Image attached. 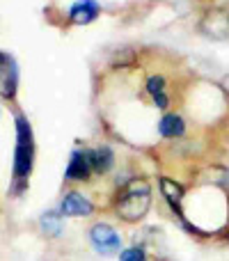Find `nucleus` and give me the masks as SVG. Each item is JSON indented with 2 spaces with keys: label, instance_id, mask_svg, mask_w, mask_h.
<instances>
[{
  "label": "nucleus",
  "instance_id": "nucleus-1",
  "mask_svg": "<svg viewBox=\"0 0 229 261\" xmlns=\"http://www.w3.org/2000/svg\"><path fill=\"white\" fill-rule=\"evenodd\" d=\"M151 204V188L144 179H133L121 188L119 199H117V213L126 222H138L144 218Z\"/></svg>",
  "mask_w": 229,
  "mask_h": 261
},
{
  "label": "nucleus",
  "instance_id": "nucleus-2",
  "mask_svg": "<svg viewBox=\"0 0 229 261\" xmlns=\"http://www.w3.org/2000/svg\"><path fill=\"white\" fill-rule=\"evenodd\" d=\"M35 161V138L32 126L23 115H16V149H14V176L26 179Z\"/></svg>",
  "mask_w": 229,
  "mask_h": 261
},
{
  "label": "nucleus",
  "instance_id": "nucleus-3",
  "mask_svg": "<svg viewBox=\"0 0 229 261\" xmlns=\"http://www.w3.org/2000/svg\"><path fill=\"white\" fill-rule=\"evenodd\" d=\"M18 90V67L14 55L0 50V96L14 99Z\"/></svg>",
  "mask_w": 229,
  "mask_h": 261
},
{
  "label": "nucleus",
  "instance_id": "nucleus-4",
  "mask_svg": "<svg viewBox=\"0 0 229 261\" xmlns=\"http://www.w3.org/2000/svg\"><path fill=\"white\" fill-rule=\"evenodd\" d=\"M90 239H92V245L96 248V252L104 254V257H110V254H117L121 248V241H119V234L108 225H96L92 227L90 231Z\"/></svg>",
  "mask_w": 229,
  "mask_h": 261
},
{
  "label": "nucleus",
  "instance_id": "nucleus-5",
  "mask_svg": "<svg viewBox=\"0 0 229 261\" xmlns=\"http://www.w3.org/2000/svg\"><path fill=\"white\" fill-rule=\"evenodd\" d=\"M60 213L62 216H71V218H81V216H92L94 206L87 197H83L81 193H69L67 197L60 204Z\"/></svg>",
  "mask_w": 229,
  "mask_h": 261
},
{
  "label": "nucleus",
  "instance_id": "nucleus-6",
  "mask_svg": "<svg viewBox=\"0 0 229 261\" xmlns=\"http://www.w3.org/2000/svg\"><path fill=\"white\" fill-rule=\"evenodd\" d=\"M92 172V151H76L67 165V179L85 181Z\"/></svg>",
  "mask_w": 229,
  "mask_h": 261
},
{
  "label": "nucleus",
  "instance_id": "nucleus-7",
  "mask_svg": "<svg viewBox=\"0 0 229 261\" xmlns=\"http://www.w3.org/2000/svg\"><path fill=\"white\" fill-rule=\"evenodd\" d=\"M99 16V5L94 0H76V3L69 7V18L76 25H87L94 18Z\"/></svg>",
  "mask_w": 229,
  "mask_h": 261
},
{
  "label": "nucleus",
  "instance_id": "nucleus-8",
  "mask_svg": "<svg viewBox=\"0 0 229 261\" xmlns=\"http://www.w3.org/2000/svg\"><path fill=\"white\" fill-rule=\"evenodd\" d=\"M158 130H161L163 138H179V135H184V119L176 117V115H165V117L158 122Z\"/></svg>",
  "mask_w": 229,
  "mask_h": 261
},
{
  "label": "nucleus",
  "instance_id": "nucleus-9",
  "mask_svg": "<svg viewBox=\"0 0 229 261\" xmlns=\"http://www.w3.org/2000/svg\"><path fill=\"white\" fill-rule=\"evenodd\" d=\"M113 163H115V156L108 147H99L92 151V170L99 172V174H106L113 167Z\"/></svg>",
  "mask_w": 229,
  "mask_h": 261
},
{
  "label": "nucleus",
  "instance_id": "nucleus-10",
  "mask_svg": "<svg viewBox=\"0 0 229 261\" xmlns=\"http://www.w3.org/2000/svg\"><path fill=\"white\" fill-rule=\"evenodd\" d=\"M39 222H41L44 234H48V236H58L62 231V213L60 211H46Z\"/></svg>",
  "mask_w": 229,
  "mask_h": 261
},
{
  "label": "nucleus",
  "instance_id": "nucleus-11",
  "mask_svg": "<svg viewBox=\"0 0 229 261\" xmlns=\"http://www.w3.org/2000/svg\"><path fill=\"white\" fill-rule=\"evenodd\" d=\"M161 190L172 206H179L181 197H184V188H181L179 184H174V181H170V179H161Z\"/></svg>",
  "mask_w": 229,
  "mask_h": 261
},
{
  "label": "nucleus",
  "instance_id": "nucleus-12",
  "mask_svg": "<svg viewBox=\"0 0 229 261\" xmlns=\"http://www.w3.org/2000/svg\"><path fill=\"white\" fill-rule=\"evenodd\" d=\"M119 261H147V254H144L142 248H129V250H121Z\"/></svg>",
  "mask_w": 229,
  "mask_h": 261
},
{
  "label": "nucleus",
  "instance_id": "nucleus-13",
  "mask_svg": "<svg viewBox=\"0 0 229 261\" xmlns=\"http://www.w3.org/2000/svg\"><path fill=\"white\" fill-rule=\"evenodd\" d=\"M147 90H149V94H151V96L163 94V90H165V78H163V76H151L147 81Z\"/></svg>",
  "mask_w": 229,
  "mask_h": 261
},
{
  "label": "nucleus",
  "instance_id": "nucleus-14",
  "mask_svg": "<svg viewBox=\"0 0 229 261\" xmlns=\"http://www.w3.org/2000/svg\"><path fill=\"white\" fill-rule=\"evenodd\" d=\"M154 103H156L158 108H165V106H167V96L165 94H156V96H154Z\"/></svg>",
  "mask_w": 229,
  "mask_h": 261
}]
</instances>
